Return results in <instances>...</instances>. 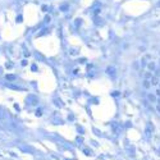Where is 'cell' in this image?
I'll return each instance as SVG.
<instances>
[{
  "instance_id": "1",
  "label": "cell",
  "mask_w": 160,
  "mask_h": 160,
  "mask_svg": "<svg viewBox=\"0 0 160 160\" xmlns=\"http://www.w3.org/2000/svg\"><path fill=\"white\" fill-rule=\"evenodd\" d=\"M159 83V78L158 77H151V85L153 86H156Z\"/></svg>"
},
{
  "instance_id": "2",
  "label": "cell",
  "mask_w": 160,
  "mask_h": 160,
  "mask_svg": "<svg viewBox=\"0 0 160 160\" xmlns=\"http://www.w3.org/2000/svg\"><path fill=\"white\" fill-rule=\"evenodd\" d=\"M150 86H151V82H150L149 79H145V81H143V87H145V89H150Z\"/></svg>"
},
{
  "instance_id": "3",
  "label": "cell",
  "mask_w": 160,
  "mask_h": 160,
  "mask_svg": "<svg viewBox=\"0 0 160 160\" xmlns=\"http://www.w3.org/2000/svg\"><path fill=\"white\" fill-rule=\"evenodd\" d=\"M149 100H150L151 102H155V101H156V96H155V95H151V94H150V95H149Z\"/></svg>"
},
{
  "instance_id": "4",
  "label": "cell",
  "mask_w": 160,
  "mask_h": 160,
  "mask_svg": "<svg viewBox=\"0 0 160 160\" xmlns=\"http://www.w3.org/2000/svg\"><path fill=\"white\" fill-rule=\"evenodd\" d=\"M149 69H150V70H154V69H155V64L153 63V62L149 63Z\"/></svg>"
},
{
  "instance_id": "5",
  "label": "cell",
  "mask_w": 160,
  "mask_h": 160,
  "mask_svg": "<svg viewBox=\"0 0 160 160\" xmlns=\"http://www.w3.org/2000/svg\"><path fill=\"white\" fill-rule=\"evenodd\" d=\"M145 77H146V79H150V78H151V77H153V74H151V73H150V72H147V73H146V74H145Z\"/></svg>"
},
{
  "instance_id": "6",
  "label": "cell",
  "mask_w": 160,
  "mask_h": 160,
  "mask_svg": "<svg viewBox=\"0 0 160 160\" xmlns=\"http://www.w3.org/2000/svg\"><path fill=\"white\" fill-rule=\"evenodd\" d=\"M156 95L160 96V90H158V91H156Z\"/></svg>"
}]
</instances>
